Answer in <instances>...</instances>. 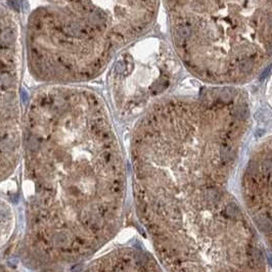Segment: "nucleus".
<instances>
[{
  "label": "nucleus",
  "mask_w": 272,
  "mask_h": 272,
  "mask_svg": "<svg viewBox=\"0 0 272 272\" xmlns=\"http://www.w3.org/2000/svg\"><path fill=\"white\" fill-rule=\"evenodd\" d=\"M159 107L131 140L136 213L164 272H268L246 209L231 191L248 111Z\"/></svg>",
  "instance_id": "1"
},
{
  "label": "nucleus",
  "mask_w": 272,
  "mask_h": 272,
  "mask_svg": "<svg viewBox=\"0 0 272 272\" xmlns=\"http://www.w3.org/2000/svg\"><path fill=\"white\" fill-rule=\"evenodd\" d=\"M18 257L60 272L95 256L122 226L127 174L110 108L84 84L32 92L23 131Z\"/></svg>",
  "instance_id": "2"
},
{
  "label": "nucleus",
  "mask_w": 272,
  "mask_h": 272,
  "mask_svg": "<svg viewBox=\"0 0 272 272\" xmlns=\"http://www.w3.org/2000/svg\"><path fill=\"white\" fill-rule=\"evenodd\" d=\"M154 13V0H35L24 29L26 67L40 85L90 82Z\"/></svg>",
  "instance_id": "3"
},
{
  "label": "nucleus",
  "mask_w": 272,
  "mask_h": 272,
  "mask_svg": "<svg viewBox=\"0 0 272 272\" xmlns=\"http://www.w3.org/2000/svg\"><path fill=\"white\" fill-rule=\"evenodd\" d=\"M24 65L21 18L13 7L0 1V183L13 176L22 161Z\"/></svg>",
  "instance_id": "4"
},
{
  "label": "nucleus",
  "mask_w": 272,
  "mask_h": 272,
  "mask_svg": "<svg viewBox=\"0 0 272 272\" xmlns=\"http://www.w3.org/2000/svg\"><path fill=\"white\" fill-rule=\"evenodd\" d=\"M244 209L272 254V139L248 159L240 180Z\"/></svg>",
  "instance_id": "5"
},
{
  "label": "nucleus",
  "mask_w": 272,
  "mask_h": 272,
  "mask_svg": "<svg viewBox=\"0 0 272 272\" xmlns=\"http://www.w3.org/2000/svg\"><path fill=\"white\" fill-rule=\"evenodd\" d=\"M15 214L13 207L5 197L0 196V250L13 238L15 230Z\"/></svg>",
  "instance_id": "6"
},
{
  "label": "nucleus",
  "mask_w": 272,
  "mask_h": 272,
  "mask_svg": "<svg viewBox=\"0 0 272 272\" xmlns=\"http://www.w3.org/2000/svg\"><path fill=\"white\" fill-rule=\"evenodd\" d=\"M253 65H254V63L251 60H243L239 63V69L240 71L243 72V73H248L250 72L252 68H253Z\"/></svg>",
  "instance_id": "7"
},
{
  "label": "nucleus",
  "mask_w": 272,
  "mask_h": 272,
  "mask_svg": "<svg viewBox=\"0 0 272 272\" xmlns=\"http://www.w3.org/2000/svg\"><path fill=\"white\" fill-rule=\"evenodd\" d=\"M270 69H271L270 67H269V68H267V69L265 70V71H264V72L261 74V76H260V81H262L263 79H265V78L268 76V74H269V72H270Z\"/></svg>",
  "instance_id": "8"
},
{
  "label": "nucleus",
  "mask_w": 272,
  "mask_h": 272,
  "mask_svg": "<svg viewBox=\"0 0 272 272\" xmlns=\"http://www.w3.org/2000/svg\"><path fill=\"white\" fill-rule=\"evenodd\" d=\"M0 1H3V2H4V1H7V0H0Z\"/></svg>",
  "instance_id": "9"
}]
</instances>
